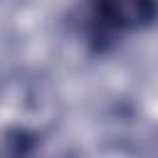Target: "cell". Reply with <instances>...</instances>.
<instances>
[{
	"instance_id": "1",
	"label": "cell",
	"mask_w": 158,
	"mask_h": 158,
	"mask_svg": "<svg viewBox=\"0 0 158 158\" xmlns=\"http://www.w3.org/2000/svg\"><path fill=\"white\" fill-rule=\"evenodd\" d=\"M158 17V0H89L81 15L86 42L104 52L126 32L141 30Z\"/></svg>"
}]
</instances>
